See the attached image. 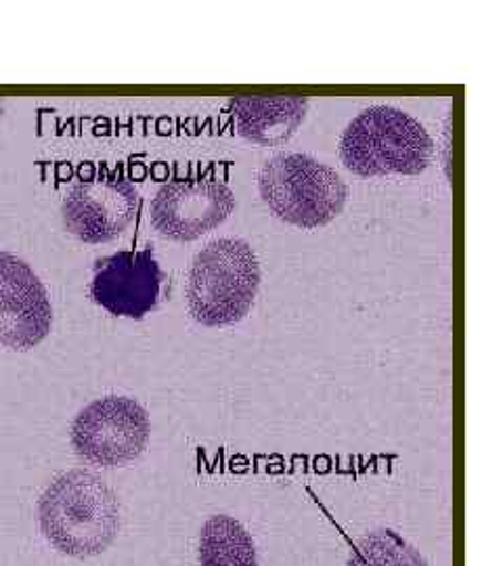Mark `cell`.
I'll list each match as a JSON object with an SVG mask.
<instances>
[{"mask_svg": "<svg viewBox=\"0 0 503 566\" xmlns=\"http://www.w3.org/2000/svg\"><path fill=\"white\" fill-rule=\"evenodd\" d=\"M39 518L46 542L61 554L97 556L120 531V502L97 474L70 470L44 489Z\"/></svg>", "mask_w": 503, "mask_h": 566, "instance_id": "6da1fadb", "label": "cell"}, {"mask_svg": "<svg viewBox=\"0 0 503 566\" xmlns=\"http://www.w3.org/2000/svg\"><path fill=\"white\" fill-rule=\"evenodd\" d=\"M261 290V264L252 245L222 238L198 252L187 287L189 313L198 324L222 327L242 322Z\"/></svg>", "mask_w": 503, "mask_h": 566, "instance_id": "7a4b0ae2", "label": "cell"}, {"mask_svg": "<svg viewBox=\"0 0 503 566\" xmlns=\"http://www.w3.org/2000/svg\"><path fill=\"white\" fill-rule=\"evenodd\" d=\"M340 156L359 177L420 175L432 158V142L422 124L402 109L374 105L346 126Z\"/></svg>", "mask_w": 503, "mask_h": 566, "instance_id": "3957f363", "label": "cell"}, {"mask_svg": "<svg viewBox=\"0 0 503 566\" xmlns=\"http://www.w3.org/2000/svg\"><path fill=\"white\" fill-rule=\"evenodd\" d=\"M259 191L277 219L302 229L332 223L348 200L343 177L304 154H282L266 160L259 172Z\"/></svg>", "mask_w": 503, "mask_h": 566, "instance_id": "277c9868", "label": "cell"}, {"mask_svg": "<svg viewBox=\"0 0 503 566\" xmlns=\"http://www.w3.org/2000/svg\"><path fill=\"white\" fill-rule=\"evenodd\" d=\"M149 416L130 397L107 395L86 405L72 424V446L88 464L116 468L137 460L149 441Z\"/></svg>", "mask_w": 503, "mask_h": 566, "instance_id": "5b68a950", "label": "cell"}, {"mask_svg": "<svg viewBox=\"0 0 503 566\" xmlns=\"http://www.w3.org/2000/svg\"><path fill=\"white\" fill-rule=\"evenodd\" d=\"M137 187L120 170L97 168L74 182L61 203L65 229L84 243L116 240L139 212Z\"/></svg>", "mask_w": 503, "mask_h": 566, "instance_id": "8992f818", "label": "cell"}, {"mask_svg": "<svg viewBox=\"0 0 503 566\" xmlns=\"http://www.w3.org/2000/svg\"><path fill=\"white\" fill-rule=\"evenodd\" d=\"M235 210L233 191L210 172L164 182L151 203V224L161 238L193 242Z\"/></svg>", "mask_w": 503, "mask_h": 566, "instance_id": "52a82bcc", "label": "cell"}, {"mask_svg": "<svg viewBox=\"0 0 503 566\" xmlns=\"http://www.w3.org/2000/svg\"><path fill=\"white\" fill-rule=\"evenodd\" d=\"M51 327L53 306L39 275L18 256L0 252V344L30 350Z\"/></svg>", "mask_w": 503, "mask_h": 566, "instance_id": "ba28073f", "label": "cell"}, {"mask_svg": "<svg viewBox=\"0 0 503 566\" xmlns=\"http://www.w3.org/2000/svg\"><path fill=\"white\" fill-rule=\"evenodd\" d=\"M161 280L151 250H120L95 263L91 296L109 315L143 319L160 303Z\"/></svg>", "mask_w": 503, "mask_h": 566, "instance_id": "9c48e42d", "label": "cell"}, {"mask_svg": "<svg viewBox=\"0 0 503 566\" xmlns=\"http://www.w3.org/2000/svg\"><path fill=\"white\" fill-rule=\"evenodd\" d=\"M235 128L245 142L277 147L290 142L308 112L304 97H248L229 103Z\"/></svg>", "mask_w": 503, "mask_h": 566, "instance_id": "30bf717a", "label": "cell"}, {"mask_svg": "<svg viewBox=\"0 0 503 566\" xmlns=\"http://www.w3.org/2000/svg\"><path fill=\"white\" fill-rule=\"evenodd\" d=\"M200 566H261L250 533L231 516H212L201 526Z\"/></svg>", "mask_w": 503, "mask_h": 566, "instance_id": "8fae6325", "label": "cell"}, {"mask_svg": "<svg viewBox=\"0 0 503 566\" xmlns=\"http://www.w3.org/2000/svg\"><path fill=\"white\" fill-rule=\"evenodd\" d=\"M348 566H428V563L395 531L380 528L363 537Z\"/></svg>", "mask_w": 503, "mask_h": 566, "instance_id": "7c38bea8", "label": "cell"}, {"mask_svg": "<svg viewBox=\"0 0 503 566\" xmlns=\"http://www.w3.org/2000/svg\"><path fill=\"white\" fill-rule=\"evenodd\" d=\"M2 114H4V107H2V103H0V118H2Z\"/></svg>", "mask_w": 503, "mask_h": 566, "instance_id": "4fadbf2b", "label": "cell"}]
</instances>
